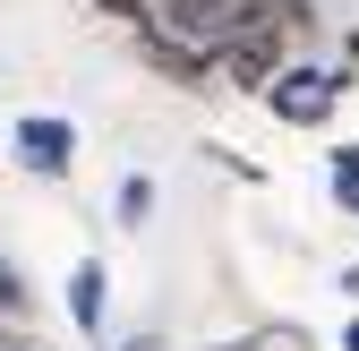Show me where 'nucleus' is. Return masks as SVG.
Masks as SVG:
<instances>
[{"instance_id":"f257e3e1","label":"nucleus","mask_w":359,"mask_h":351,"mask_svg":"<svg viewBox=\"0 0 359 351\" xmlns=\"http://www.w3.org/2000/svg\"><path fill=\"white\" fill-rule=\"evenodd\" d=\"M308 34V0H240V18H231V43H222V60L214 69H231L240 86H265L283 60H291V43Z\"/></svg>"},{"instance_id":"f03ea898","label":"nucleus","mask_w":359,"mask_h":351,"mask_svg":"<svg viewBox=\"0 0 359 351\" xmlns=\"http://www.w3.org/2000/svg\"><path fill=\"white\" fill-rule=\"evenodd\" d=\"M257 95H265V112L291 120V128H325L334 103H342V77H325V69H291V60H283L274 77L257 86Z\"/></svg>"},{"instance_id":"7ed1b4c3","label":"nucleus","mask_w":359,"mask_h":351,"mask_svg":"<svg viewBox=\"0 0 359 351\" xmlns=\"http://www.w3.org/2000/svg\"><path fill=\"white\" fill-rule=\"evenodd\" d=\"M9 146H18V163L34 171V180H69V163H77V128H69L60 112H26V120L9 128Z\"/></svg>"},{"instance_id":"20e7f679","label":"nucleus","mask_w":359,"mask_h":351,"mask_svg":"<svg viewBox=\"0 0 359 351\" xmlns=\"http://www.w3.org/2000/svg\"><path fill=\"white\" fill-rule=\"evenodd\" d=\"M69 317H77V334H103V257L69 266Z\"/></svg>"},{"instance_id":"39448f33","label":"nucleus","mask_w":359,"mask_h":351,"mask_svg":"<svg viewBox=\"0 0 359 351\" xmlns=\"http://www.w3.org/2000/svg\"><path fill=\"white\" fill-rule=\"evenodd\" d=\"M214 351H317V334H308V326H257V334H240V343H214Z\"/></svg>"},{"instance_id":"423d86ee","label":"nucleus","mask_w":359,"mask_h":351,"mask_svg":"<svg viewBox=\"0 0 359 351\" xmlns=\"http://www.w3.org/2000/svg\"><path fill=\"white\" fill-rule=\"evenodd\" d=\"M146 214H154V180H146V171H128V180H120V223L137 232Z\"/></svg>"},{"instance_id":"0eeeda50","label":"nucleus","mask_w":359,"mask_h":351,"mask_svg":"<svg viewBox=\"0 0 359 351\" xmlns=\"http://www.w3.org/2000/svg\"><path fill=\"white\" fill-rule=\"evenodd\" d=\"M334 197H342V214H359V146L334 154Z\"/></svg>"},{"instance_id":"6e6552de","label":"nucleus","mask_w":359,"mask_h":351,"mask_svg":"<svg viewBox=\"0 0 359 351\" xmlns=\"http://www.w3.org/2000/svg\"><path fill=\"white\" fill-rule=\"evenodd\" d=\"M18 309H26V283H18L9 257H0V317H18Z\"/></svg>"},{"instance_id":"1a4fd4ad","label":"nucleus","mask_w":359,"mask_h":351,"mask_svg":"<svg viewBox=\"0 0 359 351\" xmlns=\"http://www.w3.org/2000/svg\"><path fill=\"white\" fill-rule=\"evenodd\" d=\"M95 9H111V18H128V26H137V18L154 9V0H95Z\"/></svg>"},{"instance_id":"9d476101","label":"nucleus","mask_w":359,"mask_h":351,"mask_svg":"<svg viewBox=\"0 0 359 351\" xmlns=\"http://www.w3.org/2000/svg\"><path fill=\"white\" fill-rule=\"evenodd\" d=\"M342 351H359V326H351V334H342Z\"/></svg>"}]
</instances>
